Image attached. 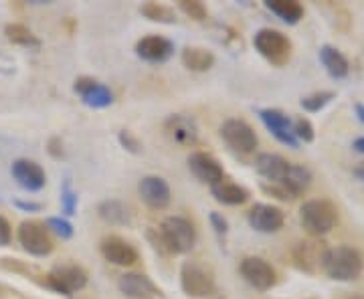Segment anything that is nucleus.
<instances>
[{
    "label": "nucleus",
    "mask_w": 364,
    "mask_h": 299,
    "mask_svg": "<svg viewBox=\"0 0 364 299\" xmlns=\"http://www.w3.org/2000/svg\"><path fill=\"white\" fill-rule=\"evenodd\" d=\"M158 239H160V247L166 253L181 255L195 247L196 229L195 224L184 217H168L162 221L158 229Z\"/></svg>",
    "instance_id": "1"
},
{
    "label": "nucleus",
    "mask_w": 364,
    "mask_h": 299,
    "mask_svg": "<svg viewBox=\"0 0 364 299\" xmlns=\"http://www.w3.org/2000/svg\"><path fill=\"white\" fill-rule=\"evenodd\" d=\"M363 267L364 261L360 253L356 249L342 245V247L328 249L322 271H326V275L334 281H354L360 277Z\"/></svg>",
    "instance_id": "2"
},
{
    "label": "nucleus",
    "mask_w": 364,
    "mask_h": 299,
    "mask_svg": "<svg viewBox=\"0 0 364 299\" xmlns=\"http://www.w3.org/2000/svg\"><path fill=\"white\" fill-rule=\"evenodd\" d=\"M299 222L312 237H322L336 227L338 210L330 200L314 198L299 208Z\"/></svg>",
    "instance_id": "3"
},
{
    "label": "nucleus",
    "mask_w": 364,
    "mask_h": 299,
    "mask_svg": "<svg viewBox=\"0 0 364 299\" xmlns=\"http://www.w3.org/2000/svg\"><path fill=\"white\" fill-rule=\"evenodd\" d=\"M182 291L191 298H207L215 293V275L207 265L186 261L181 269Z\"/></svg>",
    "instance_id": "4"
},
{
    "label": "nucleus",
    "mask_w": 364,
    "mask_h": 299,
    "mask_svg": "<svg viewBox=\"0 0 364 299\" xmlns=\"http://www.w3.org/2000/svg\"><path fill=\"white\" fill-rule=\"evenodd\" d=\"M253 43H255V49L259 51L261 57H265L273 65H286L289 57H291V40L279 31L261 28L259 33L255 35Z\"/></svg>",
    "instance_id": "5"
},
{
    "label": "nucleus",
    "mask_w": 364,
    "mask_h": 299,
    "mask_svg": "<svg viewBox=\"0 0 364 299\" xmlns=\"http://www.w3.org/2000/svg\"><path fill=\"white\" fill-rule=\"evenodd\" d=\"M18 241L26 253L35 255V257H47L51 255L55 243L49 233V229L37 221H25L18 227Z\"/></svg>",
    "instance_id": "6"
},
{
    "label": "nucleus",
    "mask_w": 364,
    "mask_h": 299,
    "mask_svg": "<svg viewBox=\"0 0 364 299\" xmlns=\"http://www.w3.org/2000/svg\"><path fill=\"white\" fill-rule=\"evenodd\" d=\"M221 136L227 146L239 154H251L257 148V136L243 119H227L221 126Z\"/></svg>",
    "instance_id": "7"
},
{
    "label": "nucleus",
    "mask_w": 364,
    "mask_h": 299,
    "mask_svg": "<svg viewBox=\"0 0 364 299\" xmlns=\"http://www.w3.org/2000/svg\"><path fill=\"white\" fill-rule=\"evenodd\" d=\"M47 286L51 287L53 291L63 293V295H73L75 291L83 289L87 286V273L79 267V265H59L55 267L51 273L47 275Z\"/></svg>",
    "instance_id": "8"
},
{
    "label": "nucleus",
    "mask_w": 364,
    "mask_h": 299,
    "mask_svg": "<svg viewBox=\"0 0 364 299\" xmlns=\"http://www.w3.org/2000/svg\"><path fill=\"white\" fill-rule=\"evenodd\" d=\"M239 271L249 286L259 289V291H267L277 283L275 269L261 257H245L239 265Z\"/></svg>",
    "instance_id": "9"
},
{
    "label": "nucleus",
    "mask_w": 364,
    "mask_h": 299,
    "mask_svg": "<svg viewBox=\"0 0 364 299\" xmlns=\"http://www.w3.org/2000/svg\"><path fill=\"white\" fill-rule=\"evenodd\" d=\"M328 249L324 247L322 241H301L296 247L291 249V257L296 267H299L306 273H318L324 267V259Z\"/></svg>",
    "instance_id": "10"
},
{
    "label": "nucleus",
    "mask_w": 364,
    "mask_h": 299,
    "mask_svg": "<svg viewBox=\"0 0 364 299\" xmlns=\"http://www.w3.org/2000/svg\"><path fill=\"white\" fill-rule=\"evenodd\" d=\"M247 219L249 224L259 233H277L286 222V214L273 205H255L249 210Z\"/></svg>",
    "instance_id": "11"
},
{
    "label": "nucleus",
    "mask_w": 364,
    "mask_h": 299,
    "mask_svg": "<svg viewBox=\"0 0 364 299\" xmlns=\"http://www.w3.org/2000/svg\"><path fill=\"white\" fill-rule=\"evenodd\" d=\"M164 131L168 136L170 142L178 146H193L198 140V126L191 116L184 114H174L164 121Z\"/></svg>",
    "instance_id": "12"
},
{
    "label": "nucleus",
    "mask_w": 364,
    "mask_h": 299,
    "mask_svg": "<svg viewBox=\"0 0 364 299\" xmlns=\"http://www.w3.org/2000/svg\"><path fill=\"white\" fill-rule=\"evenodd\" d=\"M13 178L21 188H25L28 192H39L47 183L45 170L41 168V164L26 158H21L13 164Z\"/></svg>",
    "instance_id": "13"
},
{
    "label": "nucleus",
    "mask_w": 364,
    "mask_h": 299,
    "mask_svg": "<svg viewBox=\"0 0 364 299\" xmlns=\"http://www.w3.org/2000/svg\"><path fill=\"white\" fill-rule=\"evenodd\" d=\"M100 249H102V255L105 257V261L119 265V267H132L140 259L138 251L132 247L128 241H124L119 237H105Z\"/></svg>",
    "instance_id": "14"
},
{
    "label": "nucleus",
    "mask_w": 364,
    "mask_h": 299,
    "mask_svg": "<svg viewBox=\"0 0 364 299\" xmlns=\"http://www.w3.org/2000/svg\"><path fill=\"white\" fill-rule=\"evenodd\" d=\"M188 168L200 183L210 184V186L221 183L225 178V172H223L219 160L207 154V152H193L188 156Z\"/></svg>",
    "instance_id": "15"
},
{
    "label": "nucleus",
    "mask_w": 364,
    "mask_h": 299,
    "mask_svg": "<svg viewBox=\"0 0 364 299\" xmlns=\"http://www.w3.org/2000/svg\"><path fill=\"white\" fill-rule=\"evenodd\" d=\"M138 192L150 208L162 210L170 205V186L160 176H144L138 184Z\"/></svg>",
    "instance_id": "16"
},
{
    "label": "nucleus",
    "mask_w": 364,
    "mask_h": 299,
    "mask_svg": "<svg viewBox=\"0 0 364 299\" xmlns=\"http://www.w3.org/2000/svg\"><path fill=\"white\" fill-rule=\"evenodd\" d=\"M73 89L81 95L83 104L90 105V107H95V109H102V107H107L112 105L114 97H112V92L105 87L104 83L95 81L93 77H79L73 85Z\"/></svg>",
    "instance_id": "17"
},
{
    "label": "nucleus",
    "mask_w": 364,
    "mask_h": 299,
    "mask_svg": "<svg viewBox=\"0 0 364 299\" xmlns=\"http://www.w3.org/2000/svg\"><path fill=\"white\" fill-rule=\"evenodd\" d=\"M259 117L263 119L265 128L272 131L279 142L286 143L289 148H298V140H296V136L291 131V121L284 112H279V109H261Z\"/></svg>",
    "instance_id": "18"
},
{
    "label": "nucleus",
    "mask_w": 364,
    "mask_h": 299,
    "mask_svg": "<svg viewBox=\"0 0 364 299\" xmlns=\"http://www.w3.org/2000/svg\"><path fill=\"white\" fill-rule=\"evenodd\" d=\"M136 53H138V57H142L144 61L162 63V61L170 59V55L174 53V45L168 39H164V37L150 35V37H144V39L138 40Z\"/></svg>",
    "instance_id": "19"
},
{
    "label": "nucleus",
    "mask_w": 364,
    "mask_h": 299,
    "mask_svg": "<svg viewBox=\"0 0 364 299\" xmlns=\"http://www.w3.org/2000/svg\"><path fill=\"white\" fill-rule=\"evenodd\" d=\"M117 287L128 298H152V295H160V289L146 275L140 273L122 275L119 281H117Z\"/></svg>",
    "instance_id": "20"
},
{
    "label": "nucleus",
    "mask_w": 364,
    "mask_h": 299,
    "mask_svg": "<svg viewBox=\"0 0 364 299\" xmlns=\"http://www.w3.org/2000/svg\"><path fill=\"white\" fill-rule=\"evenodd\" d=\"M291 162L279 154H259L255 160V170L267 183H282Z\"/></svg>",
    "instance_id": "21"
},
{
    "label": "nucleus",
    "mask_w": 364,
    "mask_h": 299,
    "mask_svg": "<svg viewBox=\"0 0 364 299\" xmlns=\"http://www.w3.org/2000/svg\"><path fill=\"white\" fill-rule=\"evenodd\" d=\"M275 184H282L287 192L296 198V196L304 195V192L310 188V184H312V172L306 168V166H299V164H289V168H287L284 180H282V183H275Z\"/></svg>",
    "instance_id": "22"
},
{
    "label": "nucleus",
    "mask_w": 364,
    "mask_h": 299,
    "mask_svg": "<svg viewBox=\"0 0 364 299\" xmlns=\"http://www.w3.org/2000/svg\"><path fill=\"white\" fill-rule=\"evenodd\" d=\"M210 192H213V196H215L219 202L229 205V207L243 205V202H247L249 198V192L243 186L229 183V180H221V183L213 184V186H210Z\"/></svg>",
    "instance_id": "23"
},
{
    "label": "nucleus",
    "mask_w": 364,
    "mask_h": 299,
    "mask_svg": "<svg viewBox=\"0 0 364 299\" xmlns=\"http://www.w3.org/2000/svg\"><path fill=\"white\" fill-rule=\"evenodd\" d=\"M320 61H322V65L326 67V71H328L334 79L346 77L348 71H350L348 59H346L338 49H334V47H330V45H324V47L320 49Z\"/></svg>",
    "instance_id": "24"
},
{
    "label": "nucleus",
    "mask_w": 364,
    "mask_h": 299,
    "mask_svg": "<svg viewBox=\"0 0 364 299\" xmlns=\"http://www.w3.org/2000/svg\"><path fill=\"white\" fill-rule=\"evenodd\" d=\"M182 65L191 71L203 73L215 65V55L207 49H200V47H186L182 51Z\"/></svg>",
    "instance_id": "25"
},
{
    "label": "nucleus",
    "mask_w": 364,
    "mask_h": 299,
    "mask_svg": "<svg viewBox=\"0 0 364 299\" xmlns=\"http://www.w3.org/2000/svg\"><path fill=\"white\" fill-rule=\"evenodd\" d=\"M267 9L273 14H277L287 25H296V23H299V18L304 16V6L299 4L298 0H269Z\"/></svg>",
    "instance_id": "26"
},
{
    "label": "nucleus",
    "mask_w": 364,
    "mask_h": 299,
    "mask_svg": "<svg viewBox=\"0 0 364 299\" xmlns=\"http://www.w3.org/2000/svg\"><path fill=\"white\" fill-rule=\"evenodd\" d=\"M97 212L109 224H130L132 222L130 208L126 207V205H122L119 200H104L97 207Z\"/></svg>",
    "instance_id": "27"
},
{
    "label": "nucleus",
    "mask_w": 364,
    "mask_h": 299,
    "mask_svg": "<svg viewBox=\"0 0 364 299\" xmlns=\"http://www.w3.org/2000/svg\"><path fill=\"white\" fill-rule=\"evenodd\" d=\"M4 35H6V39L14 43V45H23V47H39V39L26 28L25 25H6L4 28Z\"/></svg>",
    "instance_id": "28"
},
{
    "label": "nucleus",
    "mask_w": 364,
    "mask_h": 299,
    "mask_svg": "<svg viewBox=\"0 0 364 299\" xmlns=\"http://www.w3.org/2000/svg\"><path fill=\"white\" fill-rule=\"evenodd\" d=\"M140 13L148 18V21H154V23H174L176 18H174V13L170 11L168 6H164V4H158V2H146L142 9H140Z\"/></svg>",
    "instance_id": "29"
},
{
    "label": "nucleus",
    "mask_w": 364,
    "mask_h": 299,
    "mask_svg": "<svg viewBox=\"0 0 364 299\" xmlns=\"http://www.w3.org/2000/svg\"><path fill=\"white\" fill-rule=\"evenodd\" d=\"M334 95H336L334 92L312 93V95H308V97L301 99V107L308 109V112H320V109H324L326 105L334 99Z\"/></svg>",
    "instance_id": "30"
},
{
    "label": "nucleus",
    "mask_w": 364,
    "mask_h": 299,
    "mask_svg": "<svg viewBox=\"0 0 364 299\" xmlns=\"http://www.w3.org/2000/svg\"><path fill=\"white\" fill-rule=\"evenodd\" d=\"M291 131H294L296 140H301V142L306 143L314 142V138H316L314 126L310 124V119H306V117H296V121L291 126Z\"/></svg>",
    "instance_id": "31"
},
{
    "label": "nucleus",
    "mask_w": 364,
    "mask_h": 299,
    "mask_svg": "<svg viewBox=\"0 0 364 299\" xmlns=\"http://www.w3.org/2000/svg\"><path fill=\"white\" fill-rule=\"evenodd\" d=\"M178 6H181L182 13L191 16V18H195V21H205L208 16L207 6L203 2H198V0H181Z\"/></svg>",
    "instance_id": "32"
},
{
    "label": "nucleus",
    "mask_w": 364,
    "mask_h": 299,
    "mask_svg": "<svg viewBox=\"0 0 364 299\" xmlns=\"http://www.w3.org/2000/svg\"><path fill=\"white\" fill-rule=\"evenodd\" d=\"M47 229H49V233H55L59 239H71L73 237V224L65 219H57V217H53L47 221L45 224Z\"/></svg>",
    "instance_id": "33"
},
{
    "label": "nucleus",
    "mask_w": 364,
    "mask_h": 299,
    "mask_svg": "<svg viewBox=\"0 0 364 299\" xmlns=\"http://www.w3.org/2000/svg\"><path fill=\"white\" fill-rule=\"evenodd\" d=\"M61 205H63V212L65 214H75V207H77V195L71 190L69 183H65L63 190H61Z\"/></svg>",
    "instance_id": "34"
},
{
    "label": "nucleus",
    "mask_w": 364,
    "mask_h": 299,
    "mask_svg": "<svg viewBox=\"0 0 364 299\" xmlns=\"http://www.w3.org/2000/svg\"><path fill=\"white\" fill-rule=\"evenodd\" d=\"M119 143H122L128 152H132V154H138V152H140V148H142L140 142H138V138L128 130L119 131Z\"/></svg>",
    "instance_id": "35"
},
{
    "label": "nucleus",
    "mask_w": 364,
    "mask_h": 299,
    "mask_svg": "<svg viewBox=\"0 0 364 299\" xmlns=\"http://www.w3.org/2000/svg\"><path fill=\"white\" fill-rule=\"evenodd\" d=\"M261 188H263V190H265L267 195L275 196V198H279V200H291V198H294V196L289 195V192H287V190L284 188V186H282V184H275V183L263 184Z\"/></svg>",
    "instance_id": "36"
},
{
    "label": "nucleus",
    "mask_w": 364,
    "mask_h": 299,
    "mask_svg": "<svg viewBox=\"0 0 364 299\" xmlns=\"http://www.w3.org/2000/svg\"><path fill=\"white\" fill-rule=\"evenodd\" d=\"M11 239H13L11 224H9V221L0 214V247H9V245H11Z\"/></svg>",
    "instance_id": "37"
},
{
    "label": "nucleus",
    "mask_w": 364,
    "mask_h": 299,
    "mask_svg": "<svg viewBox=\"0 0 364 299\" xmlns=\"http://www.w3.org/2000/svg\"><path fill=\"white\" fill-rule=\"evenodd\" d=\"M210 224H213V229L217 231V234H221L225 237L227 231H229V224H227V219L219 214V212H210Z\"/></svg>",
    "instance_id": "38"
},
{
    "label": "nucleus",
    "mask_w": 364,
    "mask_h": 299,
    "mask_svg": "<svg viewBox=\"0 0 364 299\" xmlns=\"http://www.w3.org/2000/svg\"><path fill=\"white\" fill-rule=\"evenodd\" d=\"M14 205L18 208H23V210H28V212H39L41 210L39 202H23V200H16Z\"/></svg>",
    "instance_id": "39"
},
{
    "label": "nucleus",
    "mask_w": 364,
    "mask_h": 299,
    "mask_svg": "<svg viewBox=\"0 0 364 299\" xmlns=\"http://www.w3.org/2000/svg\"><path fill=\"white\" fill-rule=\"evenodd\" d=\"M352 148H354L358 154H364V136L363 138H356V140H354V143H352Z\"/></svg>",
    "instance_id": "40"
},
{
    "label": "nucleus",
    "mask_w": 364,
    "mask_h": 299,
    "mask_svg": "<svg viewBox=\"0 0 364 299\" xmlns=\"http://www.w3.org/2000/svg\"><path fill=\"white\" fill-rule=\"evenodd\" d=\"M354 109H356V116H358V119H360V121L364 124V105L356 104V107H354Z\"/></svg>",
    "instance_id": "41"
},
{
    "label": "nucleus",
    "mask_w": 364,
    "mask_h": 299,
    "mask_svg": "<svg viewBox=\"0 0 364 299\" xmlns=\"http://www.w3.org/2000/svg\"><path fill=\"white\" fill-rule=\"evenodd\" d=\"M356 176H360V178L364 180V164H360V166L356 168Z\"/></svg>",
    "instance_id": "42"
},
{
    "label": "nucleus",
    "mask_w": 364,
    "mask_h": 299,
    "mask_svg": "<svg viewBox=\"0 0 364 299\" xmlns=\"http://www.w3.org/2000/svg\"><path fill=\"white\" fill-rule=\"evenodd\" d=\"M346 299H364V295H350V298Z\"/></svg>",
    "instance_id": "43"
}]
</instances>
